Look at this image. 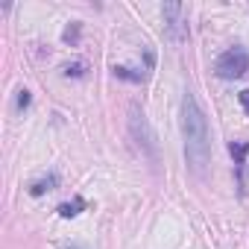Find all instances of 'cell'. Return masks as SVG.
<instances>
[{
    "instance_id": "obj_7",
    "label": "cell",
    "mask_w": 249,
    "mask_h": 249,
    "mask_svg": "<svg viewBox=\"0 0 249 249\" xmlns=\"http://www.w3.org/2000/svg\"><path fill=\"white\" fill-rule=\"evenodd\" d=\"M30 106V91L24 88V91H18V108H27Z\"/></svg>"
},
{
    "instance_id": "obj_9",
    "label": "cell",
    "mask_w": 249,
    "mask_h": 249,
    "mask_svg": "<svg viewBox=\"0 0 249 249\" xmlns=\"http://www.w3.org/2000/svg\"><path fill=\"white\" fill-rule=\"evenodd\" d=\"M68 249H82V246H68Z\"/></svg>"
},
{
    "instance_id": "obj_6",
    "label": "cell",
    "mask_w": 249,
    "mask_h": 249,
    "mask_svg": "<svg viewBox=\"0 0 249 249\" xmlns=\"http://www.w3.org/2000/svg\"><path fill=\"white\" fill-rule=\"evenodd\" d=\"M79 208H85V202L76 196L73 202H65V205H59V214H62V217H76V214H79Z\"/></svg>"
},
{
    "instance_id": "obj_5",
    "label": "cell",
    "mask_w": 249,
    "mask_h": 249,
    "mask_svg": "<svg viewBox=\"0 0 249 249\" xmlns=\"http://www.w3.org/2000/svg\"><path fill=\"white\" fill-rule=\"evenodd\" d=\"M56 188H59V176H56V173H50V176H44V179L33 182L30 194H33V196H41L44 191H56Z\"/></svg>"
},
{
    "instance_id": "obj_1",
    "label": "cell",
    "mask_w": 249,
    "mask_h": 249,
    "mask_svg": "<svg viewBox=\"0 0 249 249\" xmlns=\"http://www.w3.org/2000/svg\"><path fill=\"white\" fill-rule=\"evenodd\" d=\"M182 138H185L188 167L196 176H205L211 164V132H208V117L191 91H185L182 97Z\"/></svg>"
},
{
    "instance_id": "obj_4",
    "label": "cell",
    "mask_w": 249,
    "mask_h": 249,
    "mask_svg": "<svg viewBox=\"0 0 249 249\" xmlns=\"http://www.w3.org/2000/svg\"><path fill=\"white\" fill-rule=\"evenodd\" d=\"M246 71H249V53H246L240 44L229 47V50L217 59V76H220V79H240Z\"/></svg>"
},
{
    "instance_id": "obj_3",
    "label": "cell",
    "mask_w": 249,
    "mask_h": 249,
    "mask_svg": "<svg viewBox=\"0 0 249 249\" xmlns=\"http://www.w3.org/2000/svg\"><path fill=\"white\" fill-rule=\"evenodd\" d=\"M161 18H164L167 41L170 44H185L188 41V6L185 3H164Z\"/></svg>"
},
{
    "instance_id": "obj_8",
    "label": "cell",
    "mask_w": 249,
    "mask_h": 249,
    "mask_svg": "<svg viewBox=\"0 0 249 249\" xmlns=\"http://www.w3.org/2000/svg\"><path fill=\"white\" fill-rule=\"evenodd\" d=\"M240 103H243V106H246V111H249V91H243V94H240Z\"/></svg>"
},
{
    "instance_id": "obj_2",
    "label": "cell",
    "mask_w": 249,
    "mask_h": 249,
    "mask_svg": "<svg viewBox=\"0 0 249 249\" xmlns=\"http://www.w3.org/2000/svg\"><path fill=\"white\" fill-rule=\"evenodd\" d=\"M129 135H132L135 147H138L150 161L159 159V141H156V132H153L150 120H147V114H144V108H141L138 103L129 106Z\"/></svg>"
}]
</instances>
